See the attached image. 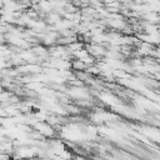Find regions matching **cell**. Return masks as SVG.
<instances>
[{"mask_svg": "<svg viewBox=\"0 0 160 160\" xmlns=\"http://www.w3.org/2000/svg\"><path fill=\"white\" fill-rule=\"evenodd\" d=\"M71 68H72L75 71H79V70H85V69H88V65H86L82 60H80V59H74V60L71 61Z\"/></svg>", "mask_w": 160, "mask_h": 160, "instance_id": "6da1fadb", "label": "cell"}]
</instances>
